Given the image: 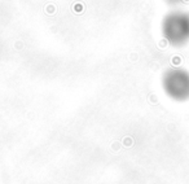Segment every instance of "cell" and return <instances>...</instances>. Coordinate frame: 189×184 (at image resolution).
<instances>
[{
	"label": "cell",
	"mask_w": 189,
	"mask_h": 184,
	"mask_svg": "<svg viewBox=\"0 0 189 184\" xmlns=\"http://www.w3.org/2000/svg\"><path fill=\"white\" fill-rule=\"evenodd\" d=\"M162 31L174 46H181L189 40V16L183 12H174L166 16L162 23Z\"/></svg>",
	"instance_id": "cell-1"
},
{
	"label": "cell",
	"mask_w": 189,
	"mask_h": 184,
	"mask_svg": "<svg viewBox=\"0 0 189 184\" xmlns=\"http://www.w3.org/2000/svg\"><path fill=\"white\" fill-rule=\"evenodd\" d=\"M164 92L176 101L189 99V73L181 69H174L163 77Z\"/></svg>",
	"instance_id": "cell-2"
}]
</instances>
